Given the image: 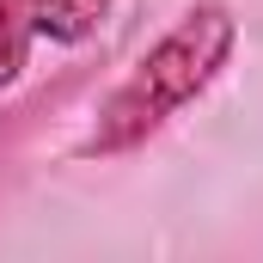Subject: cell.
Returning a JSON list of instances; mask_svg holds the SVG:
<instances>
[{"label": "cell", "mask_w": 263, "mask_h": 263, "mask_svg": "<svg viewBox=\"0 0 263 263\" xmlns=\"http://www.w3.org/2000/svg\"><path fill=\"white\" fill-rule=\"evenodd\" d=\"M233 49H239V18H233L220 0L190 6V12L123 73V86L98 104V123L80 141V153H86V159H123L135 147H147L165 123H178L202 92L227 73Z\"/></svg>", "instance_id": "1"}, {"label": "cell", "mask_w": 263, "mask_h": 263, "mask_svg": "<svg viewBox=\"0 0 263 263\" xmlns=\"http://www.w3.org/2000/svg\"><path fill=\"white\" fill-rule=\"evenodd\" d=\"M110 0H0V92L31 67L37 43H80L104 25Z\"/></svg>", "instance_id": "2"}]
</instances>
